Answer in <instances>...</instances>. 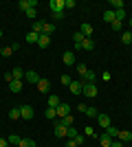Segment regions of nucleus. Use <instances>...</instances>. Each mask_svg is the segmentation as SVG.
<instances>
[{"label":"nucleus","mask_w":132,"mask_h":147,"mask_svg":"<svg viewBox=\"0 0 132 147\" xmlns=\"http://www.w3.org/2000/svg\"><path fill=\"white\" fill-rule=\"evenodd\" d=\"M0 37H2V29H0Z\"/></svg>","instance_id":"obj_52"},{"label":"nucleus","mask_w":132,"mask_h":147,"mask_svg":"<svg viewBox=\"0 0 132 147\" xmlns=\"http://www.w3.org/2000/svg\"><path fill=\"white\" fill-rule=\"evenodd\" d=\"M18 7L22 11H29V9H35V7H38V0H20Z\"/></svg>","instance_id":"obj_9"},{"label":"nucleus","mask_w":132,"mask_h":147,"mask_svg":"<svg viewBox=\"0 0 132 147\" xmlns=\"http://www.w3.org/2000/svg\"><path fill=\"white\" fill-rule=\"evenodd\" d=\"M55 112H57V119H64L66 114H70V105L68 103H60L55 108Z\"/></svg>","instance_id":"obj_8"},{"label":"nucleus","mask_w":132,"mask_h":147,"mask_svg":"<svg viewBox=\"0 0 132 147\" xmlns=\"http://www.w3.org/2000/svg\"><path fill=\"white\" fill-rule=\"evenodd\" d=\"M121 42L123 44H132V31H123V33H121Z\"/></svg>","instance_id":"obj_25"},{"label":"nucleus","mask_w":132,"mask_h":147,"mask_svg":"<svg viewBox=\"0 0 132 147\" xmlns=\"http://www.w3.org/2000/svg\"><path fill=\"white\" fill-rule=\"evenodd\" d=\"M5 81H7V84H11V81H13V75L11 73H5Z\"/></svg>","instance_id":"obj_45"},{"label":"nucleus","mask_w":132,"mask_h":147,"mask_svg":"<svg viewBox=\"0 0 132 147\" xmlns=\"http://www.w3.org/2000/svg\"><path fill=\"white\" fill-rule=\"evenodd\" d=\"M9 119H11V121L22 119V117H20V108H11V110H9Z\"/></svg>","instance_id":"obj_27"},{"label":"nucleus","mask_w":132,"mask_h":147,"mask_svg":"<svg viewBox=\"0 0 132 147\" xmlns=\"http://www.w3.org/2000/svg\"><path fill=\"white\" fill-rule=\"evenodd\" d=\"M55 136L57 138H64V136H66V127H64V125H55Z\"/></svg>","instance_id":"obj_31"},{"label":"nucleus","mask_w":132,"mask_h":147,"mask_svg":"<svg viewBox=\"0 0 132 147\" xmlns=\"http://www.w3.org/2000/svg\"><path fill=\"white\" fill-rule=\"evenodd\" d=\"M73 7H77L75 0H64V9H73Z\"/></svg>","instance_id":"obj_41"},{"label":"nucleus","mask_w":132,"mask_h":147,"mask_svg":"<svg viewBox=\"0 0 132 147\" xmlns=\"http://www.w3.org/2000/svg\"><path fill=\"white\" fill-rule=\"evenodd\" d=\"M55 33V24H51V22H44V31L42 35H53Z\"/></svg>","instance_id":"obj_21"},{"label":"nucleus","mask_w":132,"mask_h":147,"mask_svg":"<svg viewBox=\"0 0 132 147\" xmlns=\"http://www.w3.org/2000/svg\"><path fill=\"white\" fill-rule=\"evenodd\" d=\"M86 136H97V134H95V129H93V127H86Z\"/></svg>","instance_id":"obj_47"},{"label":"nucleus","mask_w":132,"mask_h":147,"mask_svg":"<svg viewBox=\"0 0 132 147\" xmlns=\"http://www.w3.org/2000/svg\"><path fill=\"white\" fill-rule=\"evenodd\" d=\"M75 68H77V73L82 75V77L88 73V68H86V64H84V61H77V64H75Z\"/></svg>","instance_id":"obj_30"},{"label":"nucleus","mask_w":132,"mask_h":147,"mask_svg":"<svg viewBox=\"0 0 132 147\" xmlns=\"http://www.w3.org/2000/svg\"><path fill=\"white\" fill-rule=\"evenodd\" d=\"M110 147H123V143H121V141H117V138H114V141H112V145H110Z\"/></svg>","instance_id":"obj_49"},{"label":"nucleus","mask_w":132,"mask_h":147,"mask_svg":"<svg viewBox=\"0 0 132 147\" xmlns=\"http://www.w3.org/2000/svg\"><path fill=\"white\" fill-rule=\"evenodd\" d=\"M82 49L90 53V51H95V42H93V40H88V37H86V40H84V44H82Z\"/></svg>","instance_id":"obj_26"},{"label":"nucleus","mask_w":132,"mask_h":147,"mask_svg":"<svg viewBox=\"0 0 132 147\" xmlns=\"http://www.w3.org/2000/svg\"><path fill=\"white\" fill-rule=\"evenodd\" d=\"M73 141H75V143H77V147H79V145H84V136L79 134V136H77V138H73Z\"/></svg>","instance_id":"obj_44"},{"label":"nucleus","mask_w":132,"mask_h":147,"mask_svg":"<svg viewBox=\"0 0 132 147\" xmlns=\"http://www.w3.org/2000/svg\"><path fill=\"white\" fill-rule=\"evenodd\" d=\"M77 110H79V112H84V114H86V110H88V105H84V103H79V105H77Z\"/></svg>","instance_id":"obj_46"},{"label":"nucleus","mask_w":132,"mask_h":147,"mask_svg":"<svg viewBox=\"0 0 132 147\" xmlns=\"http://www.w3.org/2000/svg\"><path fill=\"white\" fill-rule=\"evenodd\" d=\"M117 141H121V143L132 141V132H128V129H119V136H117Z\"/></svg>","instance_id":"obj_12"},{"label":"nucleus","mask_w":132,"mask_h":147,"mask_svg":"<svg viewBox=\"0 0 132 147\" xmlns=\"http://www.w3.org/2000/svg\"><path fill=\"white\" fill-rule=\"evenodd\" d=\"M106 134L110 136V138H117V136H119V127H112V125H110V127L106 129Z\"/></svg>","instance_id":"obj_33"},{"label":"nucleus","mask_w":132,"mask_h":147,"mask_svg":"<svg viewBox=\"0 0 132 147\" xmlns=\"http://www.w3.org/2000/svg\"><path fill=\"white\" fill-rule=\"evenodd\" d=\"M126 9H117V11H114V20H119V22H123V20H126Z\"/></svg>","instance_id":"obj_28"},{"label":"nucleus","mask_w":132,"mask_h":147,"mask_svg":"<svg viewBox=\"0 0 132 147\" xmlns=\"http://www.w3.org/2000/svg\"><path fill=\"white\" fill-rule=\"evenodd\" d=\"M44 114H46V119H49V121H55V119H57L55 108H46V112H44Z\"/></svg>","instance_id":"obj_29"},{"label":"nucleus","mask_w":132,"mask_h":147,"mask_svg":"<svg viewBox=\"0 0 132 147\" xmlns=\"http://www.w3.org/2000/svg\"><path fill=\"white\" fill-rule=\"evenodd\" d=\"M97 138H99L101 147H110V145H112V141H114V138H110V136H108L106 132H104V134H99V136H97Z\"/></svg>","instance_id":"obj_13"},{"label":"nucleus","mask_w":132,"mask_h":147,"mask_svg":"<svg viewBox=\"0 0 132 147\" xmlns=\"http://www.w3.org/2000/svg\"><path fill=\"white\" fill-rule=\"evenodd\" d=\"M128 26H130V29H132V18H130V20H128Z\"/></svg>","instance_id":"obj_51"},{"label":"nucleus","mask_w":132,"mask_h":147,"mask_svg":"<svg viewBox=\"0 0 132 147\" xmlns=\"http://www.w3.org/2000/svg\"><path fill=\"white\" fill-rule=\"evenodd\" d=\"M49 9H51V13L66 11V9H64V0H49Z\"/></svg>","instance_id":"obj_4"},{"label":"nucleus","mask_w":132,"mask_h":147,"mask_svg":"<svg viewBox=\"0 0 132 147\" xmlns=\"http://www.w3.org/2000/svg\"><path fill=\"white\" fill-rule=\"evenodd\" d=\"M97 123H99L101 129H108L110 125H112V123H110V117H108V114H104V112H99V114H97Z\"/></svg>","instance_id":"obj_5"},{"label":"nucleus","mask_w":132,"mask_h":147,"mask_svg":"<svg viewBox=\"0 0 132 147\" xmlns=\"http://www.w3.org/2000/svg\"><path fill=\"white\" fill-rule=\"evenodd\" d=\"M40 79H42V77H40L35 70H26V73H24V81H26V84H33V86H38V81H40Z\"/></svg>","instance_id":"obj_3"},{"label":"nucleus","mask_w":132,"mask_h":147,"mask_svg":"<svg viewBox=\"0 0 132 147\" xmlns=\"http://www.w3.org/2000/svg\"><path fill=\"white\" fill-rule=\"evenodd\" d=\"M82 94L88 97V99H95V97H97V86H95V84H84Z\"/></svg>","instance_id":"obj_1"},{"label":"nucleus","mask_w":132,"mask_h":147,"mask_svg":"<svg viewBox=\"0 0 132 147\" xmlns=\"http://www.w3.org/2000/svg\"><path fill=\"white\" fill-rule=\"evenodd\" d=\"M49 44H51V35H40V40H38L40 49H49Z\"/></svg>","instance_id":"obj_18"},{"label":"nucleus","mask_w":132,"mask_h":147,"mask_svg":"<svg viewBox=\"0 0 132 147\" xmlns=\"http://www.w3.org/2000/svg\"><path fill=\"white\" fill-rule=\"evenodd\" d=\"M82 81H84V84H95V81H97V75H95L93 70H88V73L82 77Z\"/></svg>","instance_id":"obj_17"},{"label":"nucleus","mask_w":132,"mask_h":147,"mask_svg":"<svg viewBox=\"0 0 132 147\" xmlns=\"http://www.w3.org/2000/svg\"><path fill=\"white\" fill-rule=\"evenodd\" d=\"M123 26H126V24H123V22H119V20H114L112 24H110V29H112V31H117V33H119V31L123 29Z\"/></svg>","instance_id":"obj_36"},{"label":"nucleus","mask_w":132,"mask_h":147,"mask_svg":"<svg viewBox=\"0 0 132 147\" xmlns=\"http://www.w3.org/2000/svg\"><path fill=\"white\" fill-rule=\"evenodd\" d=\"M104 20H106L108 24H112V22H114V11H112V9H108V11H104Z\"/></svg>","instance_id":"obj_24"},{"label":"nucleus","mask_w":132,"mask_h":147,"mask_svg":"<svg viewBox=\"0 0 132 147\" xmlns=\"http://www.w3.org/2000/svg\"><path fill=\"white\" fill-rule=\"evenodd\" d=\"M62 61L66 64V66H75V64H77V59H75V51H64Z\"/></svg>","instance_id":"obj_2"},{"label":"nucleus","mask_w":132,"mask_h":147,"mask_svg":"<svg viewBox=\"0 0 132 147\" xmlns=\"http://www.w3.org/2000/svg\"><path fill=\"white\" fill-rule=\"evenodd\" d=\"M66 136H68V138H77L79 134H77V129L70 125V127H66Z\"/></svg>","instance_id":"obj_37"},{"label":"nucleus","mask_w":132,"mask_h":147,"mask_svg":"<svg viewBox=\"0 0 132 147\" xmlns=\"http://www.w3.org/2000/svg\"><path fill=\"white\" fill-rule=\"evenodd\" d=\"M0 55H2V57H11L13 55L11 46H2V49H0Z\"/></svg>","instance_id":"obj_35"},{"label":"nucleus","mask_w":132,"mask_h":147,"mask_svg":"<svg viewBox=\"0 0 132 147\" xmlns=\"http://www.w3.org/2000/svg\"><path fill=\"white\" fill-rule=\"evenodd\" d=\"M31 31H33V33H38V35H42V31H44V22H42V20H35V22L31 24Z\"/></svg>","instance_id":"obj_14"},{"label":"nucleus","mask_w":132,"mask_h":147,"mask_svg":"<svg viewBox=\"0 0 132 147\" xmlns=\"http://www.w3.org/2000/svg\"><path fill=\"white\" fill-rule=\"evenodd\" d=\"M9 90H11V92H16V94H18V92L22 90V81H20V79H13L11 84H9Z\"/></svg>","instance_id":"obj_19"},{"label":"nucleus","mask_w":132,"mask_h":147,"mask_svg":"<svg viewBox=\"0 0 132 147\" xmlns=\"http://www.w3.org/2000/svg\"><path fill=\"white\" fill-rule=\"evenodd\" d=\"M101 79H104V81H110V79H112V75H110V73H108V70H106V73L101 75Z\"/></svg>","instance_id":"obj_43"},{"label":"nucleus","mask_w":132,"mask_h":147,"mask_svg":"<svg viewBox=\"0 0 132 147\" xmlns=\"http://www.w3.org/2000/svg\"><path fill=\"white\" fill-rule=\"evenodd\" d=\"M79 33H82L84 37H88V40H90V37H93V33H95V29H93V24H86V22H84V24L79 26Z\"/></svg>","instance_id":"obj_10"},{"label":"nucleus","mask_w":132,"mask_h":147,"mask_svg":"<svg viewBox=\"0 0 132 147\" xmlns=\"http://www.w3.org/2000/svg\"><path fill=\"white\" fill-rule=\"evenodd\" d=\"M62 86H70V81H73V77H70V75H62Z\"/></svg>","instance_id":"obj_39"},{"label":"nucleus","mask_w":132,"mask_h":147,"mask_svg":"<svg viewBox=\"0 0 132 147\" xmlns=\"http://www.w3.org/2000/svg\"><path fill=\"white\" fill-rule=\"evenodd\" d=\"M97 114H99L97 108H88V110H86V117H90V119H97Z\"/></svg>","instance_id":"obj_38"},{"label":"nucleus","mask_w":132,"mask_h":147,"mask_svg":"<svg viewBox=\"0 0 132 147\" xmlns=\"http://www.w3.org/2000/svg\"><path fill=\"white\" fill-rule=\"evenodd\" d=\"M24 16L29 20H35V16H38V11H35V9H29V11H24Z\"/></svg>","instance_id":"obj_40"},{"label":"nucleus","mask_w":132,"mask_h":147,"mask_svg":"<svg viewBox=\"0 0 132 147\" xmlns=\"http://www.w3.org/2000/svg\"><path fill=\"white\" fill-rule=\"evenodd\" d=\"M84 40H86V37H84L82 33H79V31H77L75 35H73V42H75V49H77V51L82 49V44H84Z\"/></svg>","instance_id":"obj_15"},{"label":"nucleus","mask_w":132,"mask_h":147,"mask_svg":"<svg viewBox=\"0 0 132 147\" xmlns=\"http://www.w3.org/2000/svg\"><path fill=\"white\" fill-rule=\"evenodd\" d=\"M110 7H112V11H117V9H123V0H110Z\"/></svg>","instance_id":"obj_34"},{"label":"nucleus","mask_w":132,"mask_h":147,"mask_svg":"<svg viewBox=\"0 0 132 147\" xmlns=\"http://www.w3.org/2000/svg\"><path fill=\"white\" fill-rule=\"evenodd\" d=\"M26 42L29 44H38V40H40V35L38 33H33V31H29V33H26V37H24Z\"/></svg>","instance_id":"obj_22"},{"label":"nucleus","mask_w":132,"mask_h":147,"mask_svg":"<svg viewBox=\"0 0 132 147\" xmlns=\"http://www.w3.org/2000/svg\"><path fill=\"white\" fill-rule=\"evenodd\" d=\"M18 147H35V141H33V138H22Z\"/></svg>","instance_id":"obj_32"},{"label":"nucleus","mask_w":132,"mask_h":147,"mask_svg":"<svg viewBox=\"0 0 132 147\" xmlns=\"http://www.w3.org/2000/svg\"><path fill=\"white\" fill-rule=\"evenodd\" d=\"M130 117H132V110H130Z\"/></svg>","instance_id":"obj_53"},{"label":"nucleus","mask_w":132,"mask_h":147,"mask_svg":"<svg viewBox=\"0 0 132 147\" xmlns=\"http://www.w3.org/2000/svg\"><path fill=\"white\" fill-rule=\"evenodd\" d=\"M20 141H22V136H18V134H9V136H7V143H9V145H13V147H18Z\"/></svg>","instance_id":"obj_16"},{"label":"nucleus","mask_w":132,"mask_h":147,"mask_svg":"<svg viewBox=\"0 0 132 147\" xmlns=\"http://www.w3.org/2000/svg\"><path fill=\"white\" fill-rule=\"evenodd\" d=\"M38 90H40V92H49V90H51V81L46 79V77H42V79L38 81Z\"/></svg>","instance_id":"obj_11"},{"label":"nucleus","mask_w":132,"mask_h":147,"mask_svg":"<svg viewBox=\"0 0 132 147\" xmlns=\"http://www.w3.org/2000/svg\"><path fill=\"white\" fill-rule=\"evenodd\" d=\"M64 147H77V143L70 138V141H66V145H64Z\"/></svg>","instance_id":"obj_48"},{"label":"nucleus","mask_w":132,"mask_h":147,"mask_svg":"<svg viewBox=\"0 0 132 147\" xmlns=\"http://www.w3.org/2000/svg\"><path fill=\"white\" fill-rule=\"evenodd\" d=\"M60 103H62V101H60L57 94H49V108H57Z\"/></svg>","instance_id":"obj_23"},{"label":"nucleus","mask_w":132,"mask_h":147,"mask_svg":"<svg viewBox=\"0 0 132 147\" xmlns=\"http://www.w3.org/2000/svg\"><path fill=\"white\" fill-rule=\"evenodd\" d=\"M20 117L24 119V121H31L33 119V108L31 105H20Z\"/></svg>","instance_id":"obj_7"},{"label":"nucleus","mask_w":132,"mask_h":147,"mask_svg":"<svg viewBox=\"0 0 132 147\" xmlns=\"http://www.w3.org/2000/svg\"><path fill=\"white\" fill-rule=\"evenodd\" d=\"M0 147H9V143H7V138H0Z\"/></svg>","instance_id":"obj_50"},{"label":"nucleus","mask_w":132,"mask_h":147,"mask_svg":"<svg viewBox=\"0 0 132 147\" xmlns=\"http://www.w3.org/2000/svg\"><path fill=\"white\" fill-rule=\"evenodd\" d=\"M82 88H84L82 79H73V81H70V86H68V90L73 92V94H82Z\"/></svg>","instance_id":"obj_6"},{"label":"nucleus","mask_w":132,"mask_h":147,"mask_svg":"<svg viewBox=\"0 0 132 147\" xmlns=\"http://www.w3.org/2000/svg\"><path fill=\"white\" fill-rule=\"evenodd\" d=\"M51 16H53V20H55V22H60V20H64V11H60V13H51Z\"/></svg>","instance_id":"obj_42"},{"label":"nucleus","mask_w":132,"mask_h":147,"mask_svg":"<svg viewBox=\"0 0 132 147\" xmlns=\"http://www.w3.org/2000/svg\"><path fill=\"white\" fill-rule=\"evenodd\" d=\"M11 75H13V79H20V81L24 79V70H22L20 66H16V68H13V70H11Z\"/></svg>","instance_id":"obj_20"}]
</instances>
